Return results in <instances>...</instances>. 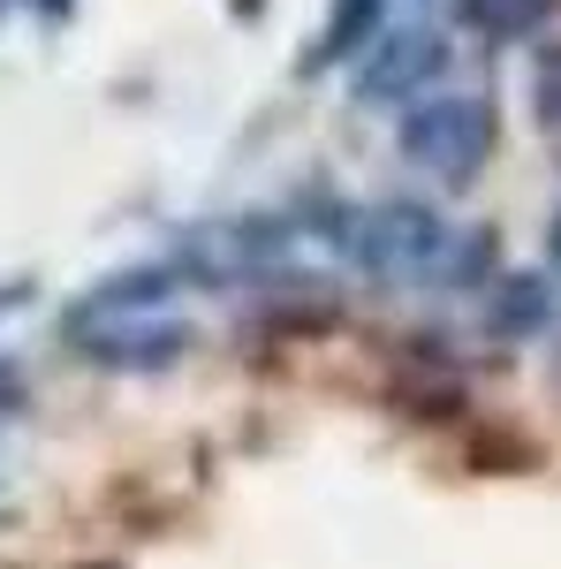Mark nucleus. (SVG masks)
<instances>
[{
	"instance_id": "f257e3e1",
	"label": "nucleus",
	"mask_w": 561,
	"mask_h": 569,
	"mask_svg": "<svg viewBox=\"0 0 561 569\" xmlns=\"http://www.w3.org/2000/svg\"><path fill=\"white\" fill-rule=\"evenodd\" d=\"M319 228H334L349 259L380 281H432L440 273V251H448V220L432 213L425 198H388V206H327L311 213Z\"/></svg>"
},
{
	"instance_id": "f03ea898",
	"label": "nucleus",
	"mask_w": 561,
	"mask_h": 569,
	"mask_svg": "<svg viewBox=\"0 0 561 569\" xmlns=\"http://www.w3.org/2000/svg\"><path fill=\"white\" fill-rule=\"evenodd\" d=\"M394 144H402V160H410L418 176L463 190V182L493 160V144H501L493 99H485V91H432V99H418V107L402 114Z\"/></svg>"
},
{
	"instance_id": "7ed1b4c3",
	"label": "nucleus",
	"mask_w": 561,
	"mask_h": 569,
	"mask_svg": "<svg viewBox=\"0 0 561 569\" xmlns=\"http://www.w3.org/2000/svg\"><path fill=\"white\" fill-rule=\"evenodd\" d=\"M69 350H84L107 372H160V365H174L190 350V327L168 319V311H130V305L84 297L77 319H69Z\"/></svg>"
},
{
	"instance_id": "20e7f679",
	"label": "nucleus",
	"mask_w": 561,
	"mask_h": 569,
	"mask_svg": "<svg viewBox=\"0 0 561 569\" xmlns=\"http://www.w3.org/2000/svg\"><path fill=\"white\" fill-rule=\"evenodd\" d=\"M440 69H448V39L425 31V23H402V31H388V39L364 53L357 99H364V107H402V99H418V91L440 84Z\"/></svg>"
},
{
	"instance_id": "39448f33",
	"label": "nucleus",
	"mask_w": 561,
	"mask_h": 569,
	"mask_svg": "<svg viewBox=\"0 0 561 569\" xmlns=\"http://www.w3.org/2000/svg\"><path fill=\"white\" fill-rule=\"evenodd\" d=\"M547 319H554V289H547V273H509V281H493V335L501 342H531V335H547Z\"/></svg>"
},
{
	"instance_id": "423d86ee",
	"label": "nucleus",
	"mask_w": 561,
	"mask_h": 569,
	"mask_svg": "<svg viewBox=\"0 0 561 569\" xmlns=\"http://www.w3.org/2000/svg\"><path fill=\"white\" fill-rule=\"evenodd\" d=\"M554 8H561V0H455V16L471 23L478 39H493V46L531 39L539 23H554Z\"/></svg>"
},
{
	"instance_id": "0eeeda50",
	"label": "nucleus",
	"mask_w": 561,
	"mask_h": 569,
	"mask_svg": "<svg viewBox=\"0 0 561 569\" xmlns=\"http://www.w3.org/2000/svg\"><path fill=\"white\" fill-rule=\"evenodd\" d=\"M485 273H493V236H485V228H455L432 281H440V289H478Z\"/></svg>"
},
{
	"instance_id": "6e6552de",
	"label": "nucleus",
	"mask_w": 561,
	"mask_h": 569,
	"mask_svg": "<svg viewBox=\"0 0 561 569\" xmlns=\"http://www.w3.org/2000/svg\"><path fill=\"white\" fill-rule=\"evenodd\" d=\"M531 107H539V122H547V130H561V53H547V61H539Z\"/></svg>"
}]
</instances>
